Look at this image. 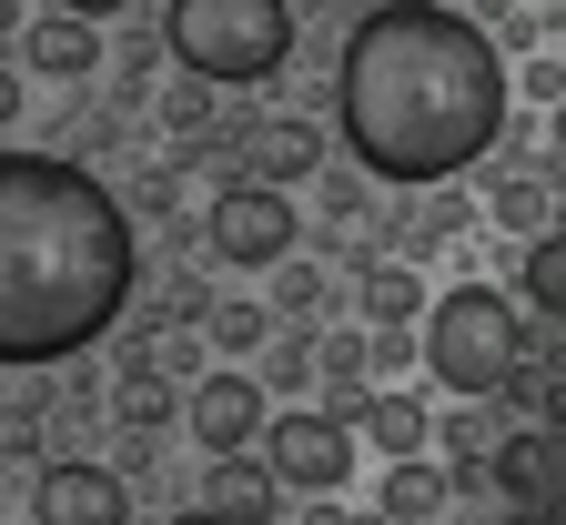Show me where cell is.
Wrapping results in <instances>:
<instances>
[{
	"label": "cell",
	"instance_id": "5bb4252c",
	"mask_svg": "<svg viewBox=\"0 0 566 525\" xmlns=\"http://www.w3.org/2000/svg\"><path fill=\"white\" fill-rule=\"evenodd\" d=\"M172 414H182V405H172V385H163L153 364H122V374H112V424H122V434H163Z\"/></svg>",
	"mask_w": 566,
	"mask_h": 525
},
{
	"label": "cell",
	"instance_id": "3957f363",
	"mask_svg": "<svg viewBox=\"0 0 566 525\" xmlns=\"http://www.w3.org/2000/svg\"><path fill=\"white\" fill-rule=\"evenodd\" d=\"M415 324H424L415 364L436 374L446 395H495L526 364V314H516V293H495V283H455L446 304H424Z\"/></svg>",
	"mask_w": 566,
	"mask_h": 525
},
{
	"label": "cell",
	"instance_id": "8992f818",
	"mask_svg": "<svg viewBox=\"0 0 566 525\" xmlns=\"http://www.w3.org/2000/svg\"><path fill=\"white\" fill-rule=\"evenodd\" d=\"M202 243H212V263L263 273V263H283V253L304 243V222H294V202L263 192V182H223V192H212V212H202Z\"/></svg>",
	"mask_w": 566,
	"mask_h": 525
},
{
	"label": "cell",
	"instance_id": "d6986e66",
	"mask_svg": "<svg viewBox=\"0 0 566 525\" xmlns=\"http://www.w3.org/2000/svg\"><path fill=\"white\" fill-rule=\"evenodd\" d=\"M263 273H273V304H263L273 324H314V314L334 304V283H324V263H304V253H283V263H263Z\"/></svg>",
	"mask_w": 566,
	"mask_h": 525
},
{
	"label": "cell",
	"instance_id": "2e32d148",
	"mask_svg": "<svg viewBox=\"0 0 566 525\" xmlns=\"http://www.w3.org/2000/svg\"><path fill=\"white\" fill-rule=\"evenodd\" d=\"M506 263L526 273V314H536V324H556V314H566V243H556V233H526Z\"/></svg>",
	"mask_w": 566,
	"mask_h": 525
},
{
	"label": "cell",
	"instance_id": "44dd1931",
	"mask_svg": "<svg viewBox=\"0 0 566 525\" xmlns=\"http://www.w3.org/2000/svg\"><path fill=\"white\" fill-rule=\"evenodd\" d=\"M192 324H202L212 344H223V354H253V344L273 334V314H263V304H243V293H223V304H202Z\"/></svg>",
	"mask_w": 566,
	"mask_h": 525
},
{
	"label": "cell",
	"instance_id": "ac0fdd59",
	"mask_svg": "<svg viewBox=\"0 0 566 525\" xmlns=\"http://www.w3.org/2000/svg\"><path fill=\"white\" fill-rule=\"evenodd\" d=\"M424 515H446V475L424 455H395L385 465V525H424Z\"/></svg>",
	"mask_w": 566,
	"mask_h": 525
},
{
	"label": "cell",
	"instance_id": "9a60e30c",
	"mask_svg": "<svg viewBox=\"0 0 566 525\" xmlns=\"http://www.w3.org/2000/svg\"><path fill=\"white\" fill-rule=\"evenodd\" d=\"M354 304H365V324H415L424 283H415V263H354Z\"/></svg>",
	"mask_w": 566,
	"mask_h": 525
},
{
	"label": "cell",
	"instance_id": "603a6c76",
	"mask_svg": "<svg viewBox=\"0 0 566 525\" xmlns=\"http://www.w3.org/2000/svg\"><path fill=\"white\" fill-rule=\"evenodd\" d=\"M314 374H324L334 395H365V334H324L314 344Z\"/></svg>",
	"mask_w": 566,
	"mask_h": 525
},
{
	"label": "cell",
	"instance_id": "5b68a950",
	"mask_svg": "<svg viewBox=\"0 0 566 525\" xmlns=\"http://www.w3.org/2000/svg\"><path fill=\"white\" fill-rule=\"evenodd\" d=\"M253 455L283 495H334V485H354V424H334L324 405H283V414H263Z\"/></svg>",
	"mask_w": 566,
	"mask_h": 525
},
{
	"label": "cell",
	"instance_id": "484cf974",
	"mask_svg": "<svg viewBox=\"0 0 566 525\" xmlns=\"http://www.w3.org/2000/svg\"><path fill=\"white\" fill-rule=\"evenodd\" d=\"M485 444H495V434H485V414H465V405H455V414H446V455H455V465H475Z\"/></svg>",
	"mask_w": 566,
	"mask_h": 525
},
{
	"label": "cell",
	"instance_id": "4fadbf2b",
	"mask_svg": "<svg viewBox=\"0 0 566 525\" xmlns=\"http://www.w3.org/2000/svg\"><path fill=\"white\" fill-rule=\"evenodd\" d=\"M354 424H365V444H375V455L395 465V455H424V444H436V414H424L415 395H365V405H354Z\"/></svg>",
	"mask_w": 566,
	"mask_h": 525
},
{
	"label": "cell",
	"instance_id": "ba28073f",
	"mask_svg": "<svg viewBox=\"0 0 566 525\" xmlns=\"http://www.w3.org/2000/svg\"><path fill=\"white\" fill-rule=\"evenodd\" d=\"M182 414H192V434H202V455H243V444L263 434V414H273V395L253 385L243 364H223V374H202V385L182 395Z\"/></svg>",
	"mask_w": 566,
	"mask_h": 525
},
{
	"label": "cell",
	"instance_id": "30bf717a",
	"mask_svg": "<svg viewBox=\"0 0 566 525\" xmlns=\"http://www.w3.org/2000/svg\"><path fill=\"white\" fill-rule=\"evenodd\" d=\"M202 515H212V525H283V485L263 475L253 444H243V455H212V465H202Z\"/></svg>",
	"mask_w": 566,
	"mask_h": 525
},
{
	"label": "cell",
	"instance_id": "83f0119b",
	"mask_svg": "<svg viewBox=\"0 0 566 525\" xmlns=\"http://www.w3.org/2000/svg\"><path fill=\"white\" fill-rule=\"evenodd\" d=\"M324 212H365V182H354V172H324Z\"/></svg>",
	"mask_w": 566,
	"mask_h": 525
},
{
	"label": "cell",
	"instance_id": "ffe728a7",
	"mask_svg": "<svg viewBox=\"0 0 566 525\" xmlns=\"http://www.w3.org/2000/svg\"><path fill=\"white\" fill-rule=\"evenodd\" d=\"M253 354H263V374H253L263 395H304L314 385V324H283V344H253Z\"/></svg>",
	"mask_w": 566,
	"mask_h": 525
},
{
	"label": "cell",
	"instance_id": "7a4b0ae2",
	"mask_svg": "<svg viewBox=\"0 0 566 525\" xmlns=\"http://www.w3.org/2000/svg\"><path fill=\"white\" fill-rule=\"evenodd\" d=\"M142 283V243L112 182L61 153H0V374L92 354Z\"/></svg>",
	"mask_w": 566,
	"mask_h": 525
},
{
	"label": "cell",
	"instance_id": "9c48e42d",
	"mask_svg": "<svg viewBox=\"0 0 566 525\" xmlns=\"http://www.w3.org/2000/svg\"><path fill=\"white\" fill-rule=\"evenodd\" d=\"M233 182H263V192H294V182H314L324 172V132L304 122V112H283V122H253L243 141H233Z\"/></svg>",
	"mask_w": 566,
	"mask_h": 525
},
{
	"label": "cell",
	"instance_id": "52a82bcc",
	"mask_svg": "<svg viewBox=\"0 0 566 525\" xmlns=\"http://www.w3.org/2000/svg\"><path fill=\"white\" fill-rule=\"evenodd\" d=\"M31 525H132V485L92 455H61L31 485Z\"/></svg>",
	"mask_w": 566,
	"mask_h": 525
},
{
	"label": "cell",
	"instance_id": "1f68e13d",
	"mask_svg": "<svg viewBox=\"0 0 566 525\" xmlns=\"http://www.w3.org/2000/svg\"><path fill=\"white\" fill-rule=\"evenodd\" d=\"M506 525H546V505H516V515H506Z\"/></svg>",
	"mask_w": 566,
	"mask_h": 525
},
{
	"label": "cell",
	"instance_id": "4316f807",
	"mask_svg": "<svg viewBox=\"0 0 566 525\" xmlns=\"http://www.w3.org/2000/svg\"><path fill=\"white\" fill-rule=\"evenodd\" d=\"M294 525H385V515H344L334 495H304V515H294Z\"/></svg>",
	"mask_w": 566,
	"mask_h": 525
},
{
	"label": "cell",
	"instance_id": "f1b7e54d",
	"mask_svg": "<svg viewBox=\"0 0 566 525\" xmlns=\"http://www.w3.org/2000/svg\"><path fill=\"white\" fill-rule=\"evenodd\" d=\"M51 11H71V21H92V31H102V21H122V11H132V0H51Z\"/></svg>",
	"mask_w": 566,
	"mask_h": 525
},
{
	"label": "cell",
	"instance_id": "7c38bea8",
	"mask_svg": "<svg viewBox=\"0 0 566 525\" xmlns=\"http://www.w3.org/2000/svg\"><path fill=\"white\" fill-rule=\"evenodd\" d=\"M485 495H506V505H556V434L526 424L506 444H485Z\"/></svg>",
	"mask_w": 566,
	"mask_h": 525
},
{
	"label": "cell",
	"instance_id": "6da1fadb",
	"mask_svg": "<svg viewBox=\"0 0 566 525\" xmlns=\"http://www.w3.org/2000/svg\"><path fill=\"white\" fill-rule=\"evenodd\" d=\"M506 92L516 82L495 31L446 0H375L334 61L344 153L365 162V182H395V192L475 172L506 141Z\"/></svg>",
	"mask_w": 566,
	"mask_h": 525
},
{
	"label": "cell",
	"instance_id": "7402d4cb",
	"mask_svg": "<svg viewBox=\"0 0 566 525\" xmlns=\"http://www.w3.org/2000/svg\"><path fill=\"white\" fill-rule=\"evenodd\" d=\"M475 222V192H455V182H424V212H415V243H455Z\"/></svg>",
	"mask_w": 566,
	"mask_h": 525
},
{
	"label": "cell",
	"instance_id": "8fae6325",
	"mask_svg": "<svg viewBox=\"0 0 566 525\" xmlns=\"http://www.w3.org/2000/svg\"><path fill=\"white\" fill-rule=\"evenodd\" d=\"M21 71L31 82H92L102 71V31L71 21V11H41V21H21Z\"/></svg>",
	"mask_w": 566,
	"mask_h": 525
},
{
	"label": "cell",
	"instance_id": "d4e9b609",
	"mask_svg": "<svg viewBox=\"0 0 566 525\" xmlns=\"http://www.w3.org/2000/svg\"><path fill=\"white\" fill-rule=\"evenodd\" d=\"M526 102H536V112H556V102H566V61H556V51H536V61H526Z\"/></svg>",
	"mask_w": 566,
	"mask_h": 525
},
{
	"label": "cell",
	"instance_id": "277c9868",
	"mask_svg": "<svg viewBox=\"0 0 566 525\" xmlns=\"http://www.w3.org/2000/svg\"><path fill=\"white\" fill-rule=\"evenodd\" d=\"M192 82H273L294 51V11L283 0H172L153 31Z\"/></svg>",
	"mask_w": 566,
	"mask_h": 525
},
{
	"label": "cell",
	"instance_id": "cb8c5ba5",
	"mask_svg": "<svg viewBox=\"0 0 566 525\" xmlns=\"http://www.w3.org/2000/svg\"><path fill=\"white\" fill-rule=\"evenodd\" d=\"M163 122H172V132H202V122H212V82H182V92H163Z\"/></svg>",
	"mask_w": 566,
	"mask_h": 525
},
{
	"label": "cell",
	"instance_id": "f546056e",
	"mask_svg": "<svg viewBox=\"0 0 566 525\" xmlns=\"http://www.w3.org/2000/svg\"><path fill=\"white\" fill-rule=\"evenodd\" d=\"M21 122V71H0V132Z\"/></svg>",
	"mask_w": 566,
	"mask_h": 525
},
{
	"label": "cell",
	"instance_id": "e0dca14e",
	"mask_svg": "<svg viewBox=\"0 0 566 525\" xmlns=\"http://www.w3.org/2000/svg\"><path fill=\"white\" fill-rule=\"evenodd\" d=\"M495 233L526 243V233H556V172H526V182H495Z\"/></svg>",
	"mask_w": 566,
	"mask_h": 525
},
{
	"label": "cell",
	"instance_id": "d6a6232c",
	"mask_svg": "<svg viewBox=\"0 0 566 525\" xmlns=\"http://www.w3.org/2000/svg\"><path fill=\"white\" fill-rule=\"evenodd\" d=\"M172 525H212V515H202V505H192V515H172Z\"/></svg>",
	"mask_w": 566,
	"mask_h": 525
},
{
	"label": "cell",
	"instance_id": "4dcf8cb0",
	"mask_svg": "<svg viewBox=\"0 0 566 525\" xmlns=\"http://www.w3.org/2000/svg\"><path fill=\"white\" fill-rule=\"evenodd\" d=\"M0 41H21V0H0Z\"/></svg>",
	"mask_w": 566,
	"mask_h": 525
}]
</instances>
